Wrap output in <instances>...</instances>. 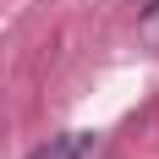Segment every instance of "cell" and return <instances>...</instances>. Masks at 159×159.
Here are the masks:
<instances>
[{
    "label": "cell",
    "mask_w": 159,
    "mask_h": 159,
    "mask_svg": "<svg viewBox=\"0 0 159 159\" xmlns=\"http://www.w3.org/2000/svg\"><path fill=\"white\" fill-rule=\"evenodd\" d=\"M28 159H99V143L88 137V132H61V137L39 143Z\"/></svg>",
    "instance_id": "1"
},
{
    "label": "cell",
    "mask_w": 159,
    "mask_h": 159,
    "mask_svg": "<svg viewBox=\"0 0 159 159\" xmlns=\"http://www.w3.org/2000/svg\"><path fill=\"white\" fill-rule=\"evenodd\" d=\"M137 44H143L148 55H159V0H148L143 16H137Z\"/></svg>",
    "instance_id": "2"
}]
</instances>
